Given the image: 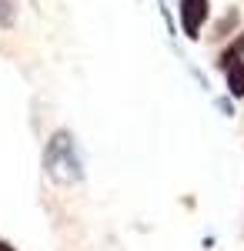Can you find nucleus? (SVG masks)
Here are the masks:
<instances>
[{
	"instance_id": "1",
	"label": "nucleus",
	"mask_w": 244,
	"mask_h": 251,
	"mask_svg": "<svg viewBox=\"0 0 244 251\" xmlns=\"http://www.w3.org/2000/svg\"><path fill=\"white\" fill-rule=\"evenodd\" d=\"M44 174L54 184H77L84 181V161L77 151V141L67 127H60L50 134L47 148H44Z\"/></svg>"
},
{
	"instance_id": "2",
	"label": "nucleus",
	"mask_w": 244,
	"mask_h": 251,
	"mask_svg": "<svg viewBox=\"0 0 244 251\" xmlns=\"http://www.w3.org/2000/svg\"><path fill=\"white\" fill-rule=\"evenodd\" d=\"M207 17H211V0H177V24L188 40H201Z\"/></svg>"
},
{
	"instance_id": "3",
	"label": "nucleus",
	"mask_w": 244,
	"mask_h": 251,
	"mask_svg": "<svg viewBox=\"0 0 244 251\" xmlns=\"http://www.w3.org/2000/svg\"><path fill=\"white\" fill-rule=\"evenodd\" d=\"M221 74H224L227 94L234 100H244V60H231L227 67H221Z\"/></svg>"
},
{
	"instance_id": "4",
	"label": "nucleus",
	"mask_w": 244,
	"mask_h": 251,
	"mask_svg": "<svg viewBox=\"0 0 244 251\" xmlns=\"http://www.w3.org/2000/svg\"><path fill=\"white\" fill-rule=\"evenodd\" d=\"M231 60H244V30H238V34H234V37H231L224 47L218 50V57H214V67L221 71V67H227Z\"/></svg>"
},
{
	"instance_id": "5",
	"label": "nucleus",
	"mask_w": 244,
	"mask_h": 251,
	"mask_svg": "<svg viewBox=\"0 0 244 251\" xmlns=\"http://www.w3.org/2000/svg\"><path fill=\"white\" fill-rule=\"evenodd\" d=\"M20 14V0H0V30H14Z\"/></svg>"
},
{
	"instance_id": "6",
	"label": "nucleus",
	"mask_w": 244,
	"mask_h": 251,
	"mask_svg": "<svg viewBox=\"0 0 244 251\" xmlns=\"http://www.w3.org/2000/svg\"><path fill=\"white\" fill-rule=\"evenodd\" d=\"M231 27H238V10H234V7L227 10L224 20H218V37H227V30H231Z\"/></svg>"
},
{
	"instance_id": "7",
	"label": "nucleus",
	"mask_w": 244,
	"mask_h": 251,
	"mask_svg": "<svg viewBox=\"0 0 244 251\" xmlns=\"http://www.w3.org/2000/svg\"><path fill=\"white\" fill-rule=\"evenodd\" d=\"M0 251H17V248H14L10 241H3V238H0Z\"/></svg>"
}]
</instances>
